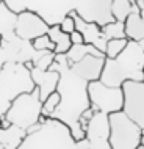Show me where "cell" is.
<instances>
[{"instance_id":"4","label":"cell","mask_w":144,"mask_h":149,"mask_svg":"<svg viewBox=\"0 0 144 149\" xmlns=\"http://www.w3.org/2000/svg\"><path fill=\"white\" fill-rule=\"evenodd\" d=\"M33 88L35 83L30 71L24 66V63H3L0 66V116L6 113L17 96L33 91Z\"/></svg>"},{"instance_id":"24","label":"cell","mask_w":144,"mask_h":149,"mask_svg":"<svg viewBox=\"0 0 144 149\" xmlns=\"http://www.w3.org/2000/svg\"><path fill=\"white\" fill-rule=\"evenodd\" d=\"M31 46H33V49L36 52H53L55 50V44L52 42L50 36L47 33L33 39V41H31Z\"/></svg>"},{"instance_id":"30","label":"cell","mask_w":144,"mask_h":149,"mask_svg":"<svg viewBox=\"0 0 144 149\" xmlns=\"http://www.w3.org/2000/svg\"><path fill=\"white\" fill-rule=\"evenodd\" d=\"M141 144L144 146V134H143V138H141Z\"/></svg>"},{"instance_id":"6","label":"cell","mask_w":144,"mask_h":149,"mask_svg":"<svg viewBox=\"0 0 144 149\" xmlns=\"http://www.w3.org/2000/svg\"><path fill=\"white\" fill-rule=\"evenodd\" d=\"M111 149H136L141 144L143 129L135 124L124 111L108 115Z\"/></svg>"},{"instance_id":"33","label":"cell","mask_w":144,"mask_h":149,"mask_svg":"<svg viewBox=\"0 0 144 149\" xmlns=\"http://www.w3.org/2000/svg\"><path fill=\"white\" fill-rule=\"evenodd\" d=\"M143 72H144V68H143Z\"/></svg>"},{"instance_id":"34","label":"cell","mask_w":144,"mask_h":149,"mask_svg":"<svg viewBox=\"0 0 144 149\" xmlns=\"http://www.w3.org/2000/svg\"><path fill=\"white\" fill-rule=\"evenodd\" d=\"M143 134H144V130H143Z\"/></svg>"},{"instance_id":"18","label":"cell","mask_w":144,"mask_h":149,"mask_svg":"<svg viewBox=\"0 0 144 149\" xmlns=\"http://www.w3.org/2000/svg\"><path fill=\"white\" fill-rule=\"evenodd\" d=\"M86 55H96V57H105L100 50H97L94 46L91 44H72V47L69 49V52L66 54V60L67 64L72 66V64L82 61Z\"/></svg>"},{"instance_id":"13","label":"cell","mask_w":144,"mask_h":149,"mask_svg":"<svg viewBox=\"0 0 144 149\" xmlns=\"http://www.w3.org/2000/svg\"><path fill=\"white\" fill-rule=\"evenodd\" d=\"M31 80L35 86L39 90V97L44 102L52 93L57 91L58 82H60V74L57 71H41L38 68H33L30 71Z\"/></svg>"},{"instance_id":"9","label":"cell","mask_w":144,"mask_h":149,"mask_svg":"<svg viewBox=\"0 0 144 149\" xmlns=\"http://www.w3.org/2000/svg\"><path fill=\"white\" fill-rule=\"evenodd\" d=\"M111 2L113 0H75L74 11L85 22H94L99 27L113 22L111 14Z\"/></svg>"},{"instance_id":"7","label":"cell","mask_w":144,"mask_h":149,"mask_svg":"<svg viewBox=\"0 0 144 149\" xmlns=\"http://www.w3.org/2000/svg\"><path fill=\"white\" fill-rule=\"evenodd\" d=\"M88 97H89V105L94 111H100L107 115L122 111V88L107 86L100 80H94L88 83Z\"/></svg>"},{"instance_id":"28","label":"cell","mask_w":144,"mask_h":149,"mask_svg":"<svg viewBox=\"0 0 144 149\" xmlns=\"http://www.w3.org/2000/svg\"><path fill=\"white\" fill-rule=\"evenodd\" d=\"M139 16H141V19L144 22V6H139Z\"/></svg>"},{"instance_id":"19","label":"cell","mask_w":144,"mask_h":149,"mask_svg":"<svg viewBox=\"0 0 144 149\" xmlns=\"http://www.w3.org/2000/svg\"><path fill=\"white\" fill-rule=\"evenodd\" d=\"M138 2L136 0H113L111 2V14L114 21L118 22H125L129 14L133 10H138Z\"/></svg>"},{"instance_id":"5","label":"cell","mask_w":144,"mask_h":149,"mask_svg":"<svg viewBox=\"0 0 144 149\" xmlns=\"http://www.w3.org/2000/svg\"><path fill=\"white\" fill-rule=\"evenodd\" d=\"M41 108H42V100L39 97V90L35 86L33 91L17 96L11 102L10 108L6 110V113L3 116L6 118V121L11 126L27 130L30 126L39 123Z\"/></svg>"},{"instance_id":"26","label":"cell","mask_w":144,"mask_h":149,"mask_svg":"<svg viewBox=\"0 0 144 149\" xmlns=\"http://www.w3.org/2000/svg\"><path fill=\"white\" fill-rule=\"evenodd\" d=\"M58 24H60V29L64 31V33H67V35H71L72 31H75V21L71 17L69 14H66Z\"/></svg>"},{"instance_id":"29","label":"cell","mask_w":144,"mask_h":149,"mask_svg":"<svg viewBox=\"0 0 144 149\" xmlns=\"http://www.w3.org/2000/svg\"><path fill=\"white\" fill-rule=\"evenodd\" d=\"M0 149H16L13 146H0Z\"/></svg>"},{"instance_id":"3","label":"cell","mask_w":144,"mask_h":149,"mask_svg":"<svg viewBox=\"0 0 144 149\" xmlns=\"http://www.w3.org/2000/svg\"><path fill=\"white\" fill-rule=\"evenodd\" d=\"M16 149H89L88 140L75 141L64 123L47 118L38 132L25 135Z\"/></svg>"},{"instance_id":"12","label":"cell","mask_w":144,"mask_h":149,"mask_svg":"<svg viewBox=\"0 0 144 149\" xmlns=\"http://www.w3.org/2000/svg\"><path fill=\"white\" fill-rule=\"evenodd\" d=\"M67 14L75 21V30L82 33L85 44H91V46H94L96 49L100 50L103 54L108 39L102 33V27H99L97 24H94V22H85L82 17H78V14L75 13L74 10H71Z\"/></svg>"},{"instance_id":"35","label":"cell","mask_w":144,"mask_h":149,"mask_svg":"<svg viewBox=\"0 0 144 149\" xmlns=\"http://www.w3.org/2000/svg\"><path fill=\"white\" fill-rule=\"evenodd\" d=\"M143 82H144V80H143Z\"/></svg>"},{"instance_id":"31","label":"cell","mask_w":144,"mask_h":149,"mask_svg":"<svg viewBox=\"0 0 144 149\" xmlns=\"http://www.w3.org/2000/svg\"><path fill=\"white\" fill-rule=\"evenodd\" d=\"M136 149H144V146H143V144H139V146H138Z\"/></svg>"},{"instance_id":"16","label":"cell","mask_w":144,"mask_h":149,"mask_svg":"<svg viewBox=\"0 0 144 149\" xmlns=\"http://www.w3.org/2000/svg\"><path fill=\"white\" fill-rule=\"evenodd\" d=\"M16 17L17 13L13 11L6 5V2H0V36L6 39L14 38V25H16Z\"/></svg>"},{"instance_id":"10","label":"cell","mask_w":144,"mask_h":149,"mask_svg":"<svg viewBox=\"0 0 144 149\" xmlns=\"http://www.w3.org/2000/svg\"><path fill=\"white\" fill-rule=\"evenodd\" d=\"M49 24L41 14L30 10H24L17 13L14 25V35L25 41H33L38 36L46 35L49 31Z\"/></svg>"},{"instance_id":"20","label":"cell","mask_w":144,"mask_h":149,"mask_svg":"<svg viewBox=\"0 0 144 149\" xmlns=\"http://www.w3.org/2000/svg\"><path fill=\"white\" fill-rule=\"evenodd\" d=\"M25 130L16 127V126H11L8 129H0V144L2 146H13V148H17L21 141L25 138Z\"/></svg>"},{"instance_id":"23","label":"cell","mask_w":144,"mask_h":149,"mask_svg":"<svg viewBox=\"0 0 144 149\" xmlns=\"http://www.w3.org/2000/svg\"><path fill=\"white\" fill-rule=\"evenodd\" d=\"M60 100H61V97H60V93H58V91L52 93L49 97H47V99L42 102L41 115H42V116H46V118H52L53 111L57 110V107L60 105Z\"/></svg>"},{"instance_id":"21","label":"cell","mask_w":144,"mask_h":149,"mask_svg":"<svg viewBox=\"0 0 144 149\" xmlns=\"http://www.w3.org/2000/svg\"><path fill=\"white\" fill-rule=\"evenodd\" d=\"M102 33L107 39H122L125 38V29H124V22L113 21L110 24L102 27Z\"/></svg>"},{"instance_id":"14","label":"cell","mask_w":144,"mask_h":149,"mask_svg":"<svg viewBox=\"0 0 144 149\" xmlns=\"http://www.w3.org/2000/svg\"><path fill=\"white\" fill-rule=\"evenodd\" d=\"M105 63V57H96V55H86L82 61L69 66L72 71L86 82H94V80L100 79L102 68Z\"/></svg>"},{"instance_id":"17","label":"cell","mask_w":144,"mask_h":149,"mask_svg":"<svg viewBox=\"0 0 144 149\" xmlns=\"http://www.w3.org/2000/svg\"><path fill=\"white\" fill-rule=\"evenodd\" d=\"M47 35L50 36L52 42L55 44V50H53L55 55H61V54L64 55V54L69 52V49L72 47L71 36L60 29V24H52V25L49 27Z\"/></svg>"},{"instance_id":"22","label":"cell","mask_w":144,"mask_h":149,"mask_svg":"<svg viewBox=\"0 0 144 149\" xmlns=\"http://www.w3.org/2000/svg\"><path fill=\"white\" fill-rule=\"evenodd\" d=\"M127 42H129V39H127V38H122V39H108L105 52H103L105 58H108V60L116 58L124 49H125Z\"/></svg>"},{"instance_id":"25","label":"cell","mask_w":144,"mask_h":149,"mask_svg":"<svg viewBox=\"0 0 144 149\" xmlns=\"http://www.w3.org/2000/svg\"><path fill=\"white\" fill-rule=\"evenodd\" d=\"M53 60H55V54H53V52H44L42 57H39L38 60H33V63H35V68H38V69L49 71L50 66H52V63H53Z\"/></svg>"},{"instance_id":"8","label":"cell","mask_w":144,"mask_h":149,"mask_svg":"<svg viewBox=\"0 0 144 149\" xmlns=\"http://www.w3.org/2000/svg\"><path fill=\"white\" fill-rule=\"evenodd\" d=\"M124 105L122 111L144 130V82H124L122 83Z\"/></svg>"},{"instance_id":"1","label":"cell","mask_w":144,"mask_h":149,"mask_svg":"<svg viewBox=\"0 0 144 149\" xmlns=\"http://www.w3.org/2000/svg\"><path fill=\"white\" fill-rule=\"evenodd\" d=\"M49 71H57L60 74V82L57 91L60 93V105L53 111L52 118L64 123L71 129L72 138L75 141L85 140L86 134L82 130L78 124V119L82 113L89 108V97H88V83L85 79L77 75L69 68L64 55H55V60L52 63Z\"/></svg>"},{"instance_id":"11","label":"cell","mask_w":144,"mask_h":149,"mask_svg":"<svg viewBox=\"0 0 144 149\" xmlns=\"http://www.w3.org/2000/svg\"><path fill=\"white\" fill-rule=\"evenodd\" d=\"M85 138L89 143V149H111L110 146V123L108 115L96 111L86 127Z\"/></svg>"},{"instance_id":"32","label":"cell","mask_w":144,"mask_h":149,"mask_svg":"<svg viewBox=\"0 0 144 149\" xmlns=\"http://www.w3.org/2000/svg\"><path fill=\"white\" fill-rule=\"evenodd\" d=\"M2 42H3V39H2V36H0V46H2Z\"/></svg>"},{"instance_id":"27","label":"cell","mask_w":144,"mask_h":149,"mask_svg":"<svg viewBox=\"0 0 144 149\" xmlns=\"http://www.w3.org/2000/svg\"><path fill=\"white\" fill-rule=\"evenodd\" d=\"M69 36H71V42L72 44H85V41H83V36H82L80 31L75 30V31H72Z\"/></svg>"},{"instance_id":"15","label":"cell","mask_w":144,"mask_h":149,"mask_svg":"<svg viewBox=\"0 0 144 149\" xmlns=\"http://www.w3.org/2000/svg\"><path fill=\"white\" fill-rule=\"evenodd\" d=\"M124 29H125V38L129 41L135 42L144 41V22L139 16V8L133 10L129 14V17L124 22Z\"/></svg>"},{"instance_id":"2","label":"cell","mask_w":144,"mask_h":149,"mask_svg":"<svg viewBox=\"0 0 144 149\" xmlns=\"http://www.w3.org/2000/svg\"><path fill=\"white\" fill-rule=\"evenodd\" d=\"M144 41H129L121 54L113 60L105 58L100 74V82L107 86L121 88L124 82L144 80Z\"/></svg>"}]
</instances>
